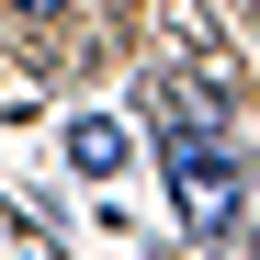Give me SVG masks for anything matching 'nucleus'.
Wrapping results in <instances>:
<instances>
[{"label": "nucleus", "instance_id": "obj_3", "mask_svg": "<svg viewBox=\"0 0 260 260\" xmlns=\"http://www.w3.org/2000/svg\"><path fill=\"white\" fill-rule=\"evenodd\" d=\"M23 12H57V0H23Z\"/></svg>", "mask_w": 260, "mask_h": 260}, {"label": "nucleus", "instance_id": "obj_2", "mask_svg": "<svg viewBox=\"0 0 260 260\" xmlns=\"http://www.w3.org/2000/svg\"><path fill=\"white\" fill-rule=\"evenodd\" d=\"M68 158H79V170H124V124H102V113L68 124Z\"/></svg>", "mask_w": 260, "mask_h": 260}, {"label": "nucleus", "instance_id": "obj_1", "mask_svg": "<svg viewBox=\"0 0 260 260\" xmlns=\"http://www.w3.org/2000/svg\"><path fill=\"white\" fill-rule=\"evenodd\" d=\"M147 136H158V170H170V204H181V226H192V238H226V226H238V204H249L238 147L215 136L192 102H158V113H147Z\"/></svg>", "mask_w": 260, "mask_h": 260}]
</instances>
